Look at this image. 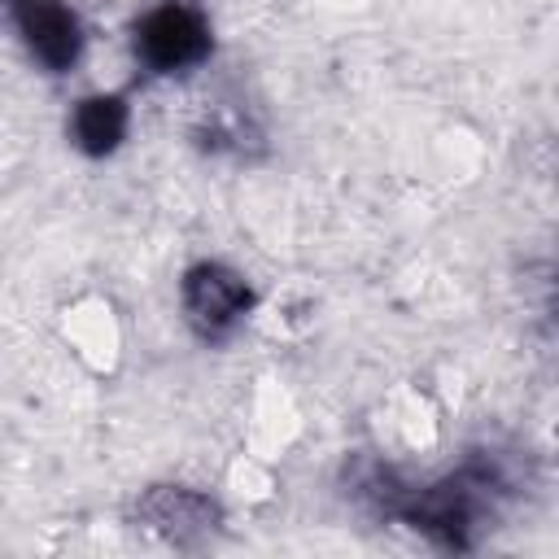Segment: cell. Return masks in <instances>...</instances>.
Returning a JSON list of instances; mask_svg holds the SVG:
<instances>
[{
    "label": "cell",
    "instance_id": "cell-2",
    "mask_svg": "<svg viewBox=\"0 0 559 559\" xmlns=\"http://www.w3.org/2000/svg\"><path fill=\"white\" fill-rule=\"evenodd\" d=\"M179 297H183L188 323L201 336H210V341L227 336L249 314V306H253L249 284L231 266H223V262H197V266H188Z\"/></svg>",
    "mask_w": 559,
    "mask_h": 559
},
{
    "label": "cell",
    "instance_id": "cell-1",
    "mask_svg": "<svg viewBox=\"0 0 559 559\" xmlns=\"http://www.w3.org/2000/svg\"><path fill=\"white\" fill-rule=\"evenodd\" d=\"M135 57L153 74H179L210 57V26L183 0H162L135 22Z\"/></svg>",
    "mask_w": 559,
    "mask_h": 559
},
{
    "label": "cell",
    "instance_id": "cell-3",
    "mask_svg": "<svg viewBox=\"0 0 559 559\" xmlns=\"http://www.w3.org/2000/svg\"><path fill=\"white\" fill-rule=\"evenodd\" d=\"M13 26L22 31L26 48L52 70H70L83 52V31H79V17L70 13L66 0H4Z\"/></svg>",
    "mask_w": 559,
    "mask_h": 559
},
{
    "label": "cell",
    "instance_id": "cell-4",
    "mask_svg": "<svg viewBox=\"0 0 559 559\" xmlns=\"http://www.w3.org/2000/svg\"><path fill=\"white\" fill-rule=\"evenodd\" d=\"M135 515H140L144 528H153L157 537L179 542V546L192 542V537H201V533H210L218 524V507L205 493L183 489V485H157V489H148L140 498V507H135Z\"/></svg>",
    "mask_w": 559,
    "mask_h": 559
},
{
    "label": "cell",
    "instance_id": "cell-5",
    "mask_svg": "<svg viewBox=\"0 0 559 559\" xmlns=\"http://www.w3.org/2000/svg\"><path fill=\"white\" fill-rule=\"evenodd\" d=\"M127 122H131V109H127L122 96H83L74 105L70 135L87 157H105V153H114L122 144Z\"/></svg>",
    "mask_w": 559,
    "mask_h": 559
}]
</instances>
